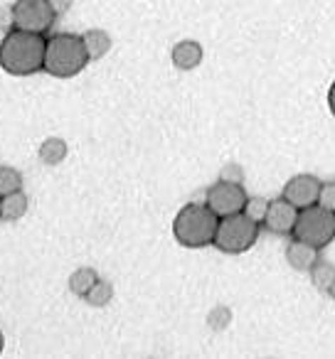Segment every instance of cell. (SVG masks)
Masks as SVG:
<instances>
[{"mask_svg":"<svg viewBox=\"0 0 335 359\" xmlns=\"http://www.w3.org/2000/svg\"><path fill=\"white\" fill-rule=\"evenodd\" d=\"M47 40L37 32L15 30L0 40V69L11 76H32L45 67Z\"/></svg>","mask_w":335,"mask_h":359,"instance_id":"1","label":"cell"},{"mask_svg":"<svg viewBox=\"0 0 335 359\" xmlns=\"http://www.w3.org/2000/svg\"><path fill=\"white\" fill-rule=\"evenodd\" d=\"M220 217L205 205V202H190L173 219V236L185 249H205L212 246L217 234Z\"/></svg>","mask_w":335,"mask_h":359,"instance_id":"2","label":"cell"},{"mask_svg":"<svg viewBox=\"0 0 335 359\" xmlns=\"http://www.w3.org/2000/svg\"><path fill=\"white\" fill-rule=\"evenodd\" d=\"M89 55L86 47L81 42V35H70V32H60V35L47 37L45 45V67L42 72H47L50 76L57 79H72L79 72H84V67L89 65Z\"/></svg>","mask_w":335,"mask_h":359,"instance_id":"3","label":"cell"},{"mask_svg":"<svg viewBox=\"0 0 335 359\" xmlns=\"http://www.w3.org/2000/svg\"><path fill=\"white\" fill-rule=\"evenodd\" d=\"M256 239H259V224L254 219H249L244 212H239V215L222 217L220 224H217L212 246L217 251H222V254L237 256L249 251L256 244Z\"/></svg>","mask_w":335,"mask_h":359,"instance_id":"4","label":"cell"},{"mask_svg":"<svg viewBox=\"0 0 335 359\" xmlns=\"http://www.w3.org/2000/svg\"><path fill=\"white\" fill-rule=\"evenodd\" d=\"M291 236L315 246V249H325L335 239V212L325 210L320 205L298 210V219H296Z\"/></svg>","mask_w":335,"mask_h":359,"instance_id":"5","label":"cell"},{"mask_svg":"<svg viewBox=\"0 0 335 359\" xmlns=\"http://www.w3.org/2000/svg\"><path fill=\"white\" fill-rule=\"evenodd\" d=\"M13 15H15V30L37 32V35L50 32L52 22L57 18L47 0H15Z\"/></svg>","mask_w":335,"mask_h":359,"instance_id":"6","label":"cell"},{"mask_svg":"<svg viewBox=\"0 0 335 359\" xmlns=\"http://www.w3.org/2000/svg\"><path fill=\"white\" fill-rule=\"evenodd\" d=\"M205 205L210 207L220 219L230 215H239L247 205V190H244V185H235V182L217 180L215 185L207 187Z\"/></svg>","mask_w":335,"mask_h":359,"instance_id":"7","label":"cell"},{"mask_svg":"<svg viewBox=\"0 0 335 359\" xmlns=\"http://www.w3.org/2000/svg\"><path fill=\"white\" fill-rule=\"evenodd\" d=\"M320 187H323V182L315 175H294L284 185V195L281 197L289 200L294 207H298V210H306L310 205H318Z\"/></svg>","mask_w":335,"mask_h":359,"instance_id":"8","label":"cell"},{"mask_svg":"<svg viewBox=\"0 0 335 359\" xmlns=\"http://www.w3.org/2000/svg\"><path fill=\"white\" fill-rule=\"evenodd\" d=\"M296 219H298V207H294L289 200L279 197V200L269 202V212H266L264 226L276 236H286L294 231Z\"/></svg>","mask_w":335,"mask_h":359,"instance_id":"9","label":"cell"},{"mask_svg":"<svg viewBox=\"0 0 335 359\" xmlns=\"http://www.w3.org/2000/svg\"><path fill=\"white\" fill-rule=\"evenodd\" d=\"M202 57H205L202 45H200V42H195V40L178 42V45L173 47V52H171L173 67H176V69H180V72L197 69V67H200V62H202Z\"/></svg>","mask_w":335,"mask_h":359,"instance_id":"10","label":"cell"},{"mask_svg":"<svg viewBox=\"0 0 335 359\" xmlns=\"http://www.w3.org/2000/svg\"><path fill=\"white\" fill-rule=\"evenodd\" d=\"M318 251L320 249L306 244V241L294 239L289 246H286V264H289L294 271H298V273H308L310 266L318 261Z\"/></svg>","mask_w":335,"mask_h":359,"instance_id":"11","label":"cell"},{"mask_svg":"<svg viewBox=\"0 0 335 359\" xmlns=\"http://www.w3.org/2000/svg\"><path fill=\"white\" fill-rule=\"evenodd\" d=\"M81 42H84L86 55H89L91 62L106 57L111 50V35L106 30H101V27H91V30H86L84 35H81Z\"/></svg>","mask_w":335,"mask_h":359,"instance_id":"12","label":"cell"},{"mask_svg":"<svg viewBox=\"0 0 335 359\" xmlns=\"http://www.w3.org/2000/svg\"><path fill=\"white\" fill-rule=\"evenodd\" d=\"M27 195L22 190L11 192V195H3L0 197V219L3 222H18L25 217L27 212Z\"/></svg>","mask_w":335,"mask_h":359,"instance_id":"13","label":"cell"},{"mask_svg":"<svg viewBox=\"0 0 335 359\" xmlns=\"http://www.w3.org/2000/svg\"><path fill=\"white\" fill-rule=\"evenodd\" d=\"M37 158H40V163H45L47 168H55V165L65 163L67 143L62 138H57V135H52V138H45L40 143V148H37Z\"/></svg>","mask_w":335,"mask_h":359,"instance_id":"14","label":"cell"},{"mask_svg":"<svg viewBox=\"0 0 335 359\" xmlns=\"http://www.w3.org/2000/svg\"><path fill=\"white\" fill-rule=\"evenodd\" d=\"M308 276H310V283H313L320 293H328L330 285L335 283V266L330 264V261L318 259L313 266H310Z\"/></svg>","mask_w":335,"mask_h":359,"instance_id":"15","label":"cell"},{"mask_svg":"<svg viewBox=\"0 0 335 359\" xmlns=\"http://www.w3.org/2000/svg\"><path fill=\"white\" fill-rule=\"evenodd\" d=\"M96 280H99V273H96L91 266H81V269H77L74 273L70 276V290L74 295H79V298H84Z\"/></svg>","mask_w":335,"mask_h":359,"instance_id":"16","label":"cell"},{"mask_svg":"<svg viewBox=\"0 0 335 359\" xmlns=\"http://www.w3.org/2000/svg\"><path fill=\"white\" fill-rule=\"evenodd\" d=\"M84 300L91 305V308H106V305L114 300V285L109 283V280L99 278L94 285H91V290L84 295Z\"/></svg>","mask_w":335,"mask_h":359,"instance_id":"17","label":"cell"},{"mask_svg":"<svg viewBox=\"0 0 335 359\" xmlns=\"http://www.w3.org/2000/svg\"><path fill=\"white\" fill-rule=\"evenodd\" d=\"M22 190V175L13 165H0V197Z\"/></svg>","mask_w":335,"mask_h":359,"instance_id":"18","label":"cell"},{"mask_svg":"<svg viewBox=\"0 0 335 359\" xmlns=\"http://www.w3.org/2000/svg\"><path fill=\"white\" fill-rule=\"evenodd\" d=\"M232 325V310L227 305H215V308L207 313V327L212 332H225Z\"/></svg>","mask_w":335,"mask_h":359,"instance_id":"19","label":"cell"},{"mask_svg":"<svg viewBox=\"0 0 335 359\" xmlns=\"http://www.w3.org/2000/svg\"><path fill=\"white\" fill-rule=\"evenodd\" d=\"M269 202L266 197H247V205H244V215L249 217V219H254L256 224H264L266 219V212H269Z\"/></svg>","mask_w":335,"mask_h":359,"instance_id":"20","label":"cell"},{"mask_svg":"<svg viewBox=\"0 0 335 359\" xmlns=\"http://www.w3.org/2000/svg\"><path fill=\"white\" fill-rule=\"evenodd\" d=\"M220 180L235 182V185H244V170H242V165H237V163H227L225 168L220 170Z\"/></svg>","mask_w":335,"mask_h":359,"instance_id":"21","label":"cell"},{"mask_svg":"<svg viewBox=\"0 0 335 359\" xmlns=\"http://www.w3.org/2000/svg\"><path fill=\"white\" fill-rule=\"evenodd\" d=\"M318 205L330 212H335V180L333 182H323L320 195H318Z\"/></svg>","mask_w":335,"mask_h":359,"instance_id":"22","label":"cell"},{"mask_svg":"<svg viewBox=\"0 0 335 359\" xmlns=\"http://www.w3.org/2000/svg\"><path fill=\"white\" fill-rule=\"evenodd\" d=\"M13 27H15L13 6H0V32H11Z\"/></svg>","mask_w":335,"mask_h":359,"instance_id":"23","label":"cell"},{"mask_svg":"<svg viewBox=\"0 0 335 359\" xmlns=\"http://www.w3.org/2000/svg\"><path fill=\"white\" fill-rule=\"evenodd\" d=\"M47 3H50L55 15H67L72 11V6H74V0H47Z\"/></svg>","mask_w":335,"mask_h":359,"instance_id":"24","label":"cell"},{"mask_svg":"<svg viewBox=\"0 0 335 359\" xmlns=\"http://www.w3.org/2000/svg\"><path fill=\"white\" fill-rule=\"evenodd\" d=\"M328 109H330V114L335 116V81L330 84V89H328Z\"/></svg>","mask_w":335,"mask_h":359,"instance_id":"25","label":"cell"},{"mask_svg":"<svg viewBox=\"0 0 335 359\" xmlns=\"http://www.w3.org/2000/svg\"><path fill=\"white\" fill-rule=\"evenodd\" d=\"M3 347H6V334H3V330H0V354H3Z\"/></svg>","mask_w":335,"mask_h":359,"instance_id":"26","label":"cell"},{"mask_svg":"<svg viewBox=\"0 0 335 359\" xmlns=\"http://www.w3.org/2000/svg\"><path fill=\"white\" fill-rule=\"evenodd\" d=\"M328 295H330V298H333V300H335V283H333V285H330V290H328Z\"/></svg>","mask_w":335,"mask_h":359,"instance_id":"27","label":"cell"}]
</instances>
